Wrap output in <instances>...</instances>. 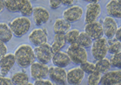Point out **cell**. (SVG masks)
<instances>
[{
	"label": "cell",
	"mask_w": 121,
	"mask_h": 85,
	"mask_svg": "<svg viewBox=\"0 0 121 85\" xmlns=\"http://www.w3.org/2000/svg\"><path fill=\"white\" fill-rule=\"evenodd\" d=\"M66 53L71 59V62L76 65L80 66L88 61V53L86 49L81 47L77 44L70 45L67 49Z\"/></svg>",
	"instance_id": "obj_3"
},
{
	"label": "cell",
	"mask_w": 121,
	"mask_h": 85,
	"mask_svg": "<svg viewBox=\"0 0 121 85\" xmlns=\"http://www.w3.org/2000/svg\"><path fill=\"white\" fill-rule=\"evenodd\" d=\"M5 6H4V0H0V14L4 11Z\"/></svg>",
	"instance_id": "obj_38"
},
{
	"label": "cell",
	"mask_w": 121,
	"mask_h": 85,
	"mask_svg": "<svg viewBox=\"0 0 121 85\" xmlns=\"http://www.w3.org/2000/svg\"><path fill=\"white\" fill-rule=\"evenodd\" d=\"M95 67H96V71L100 72L101 74H105L107 72H108L111 71V68L112 67L110 62V59L104 58L100 60H98L95 62Z\"/></svg>",
	"instance_id": "obj_24"
},
{
	"label": "cell",
	"mask_w": 121,
	"mask_h": 85,
	"mask_svg": "<svg viewBox=\"0 0 121 85\" xmlns=\"http://www.w3.org/2000/svg\"><path fill=\"white\" fill-rule=\"evenodd\" d=\"M106 10L108 16L113 19H121V4L119 0H111L107 2Z\"/></svg>",
	"instance_id": "obj_18"
},
{
	"label": "cell",
	"mask_w": 121,
	"mask_h": 85,
	"mask_svg": "<svg viewBox=\"0 0 121 85\" xmlns=\"http://www.w3.org/2000/svg\"><path fill=\"white\" fill-rule=\"evenodd\" d=\"M4 6L8 12L17 13L19 12L20 0H4Z\"/></svg>",
	"instance_id": "obj_28"
},
{
	"label": "cell",
	"mask_w": 121,
	"mask_h": 85,
	"mask_svg": "<svg viewBox=\"0 0 121 85\" xmlns=\"http://www.w3.org/2000/svg\"><path fill=\"white\" fill-rule=\"evenodd\" d=\"M102 12V7L98 1L89 2L86 5L85 16V23L90 24L97 21Z\"/></svg>",
	"instance_id": "obj_6"
},
{
	"label": "cell",
	"mask_w": 121,
	"mask_h": 85,
	"mask_svg": "<svg viewBox=\"0 0 121 85\" xmlns=\"http://www.w3.org/2000/svg\"><path fill=\"white\" fill-rule=\"evenodd\" d=\"M121 83V70L110 71L103 74L101 79L102 85H116Z\"/></svg>",
	"instance_id": "obj_16"
},
{
	"label": "cell",
	"mask_w": 121,
	"mask_h": 85,
	"mask_svg": "<svg viewBox=\"0 0 121 85\" xmlns=\"http://www.w3.org/2000/svg\"><path fill=\"white\" fill-rule=\"evenodd\" d=\"M7 53V47L6 44L0 40V59Z\"/></svg>",
	"instance_id": "obj_33"
},
{
	"label": "cell",
	"mask_w": 121,
	"mask_h": 85,
	"mask_svg": "<svg viewBox=\"0 0 121 85\" xmlns=\"http://www.w3.org/2000/svg\"><path fill=\"white\" fill-rule=\"evenodd\" d=\"M13 85H22L29 83V77L24 71H17L12 75L11 78Z\"/></svg>",
	"instance_id": "obj_23"
},
{
	"label": "cell",
	"mask_w": 121,
	"mask_h": 85,
	"mask_svg": "<svg viewBox=\"0 0 121 85\" xmlns=\"http://www.w3.org/2000/svg\"><path fill=\"white\" fill-rule=\"evenodd\" d=\"M84 14L83 8L79 5H74L69 7L63 12V19L68 23H76L82 18Z\"/></svg>",
	"instance_id": "obj_8"
},
{
	"label": "cell",
	"mask_w": 121,
	"mask_h": 85,
	"mask_svg": "<svg viewBox=\"0 0 121 85\" xmlns=\"http://www.w3.org/2000/svg\"><path fill=\"white\" fill-rule=\"evenodd\" d=\"M116 85H121V83H120V84H116Z\"/></svg>",
	"instance_id": "obj_41"
},
{
	"label": "cell",
	"mask_w": 121,
	"mask_h": 85,
	"mask_svg": "<svg viewBox=\"0 0 121 85\" xmlns=\"http://www.w3.org/2000/svg\"><path fill=\"white\" fill-rule=\"evenodd\" d=\"M33 20L35 25L37 26H42L46 24L50 19V13L43 7H33Z\"/></svg>",
	"instance_id": "obj_12"
},
{
	"label": "cell",
	"mask_w": 121,
	"mask_h": 85,
	"mask_svg": "<svg viewBox=\"0 0 121 85\" xmlns=\"http://www.w3.org/2000/svg\"><path fill=\"white\" fill-rule=\"evenodd\" d=\"M71 29V24L63 18L56 19L53 25V31L55 34H64Z\"/></svg>",
	"instance_id": "obj_19"
},
{
	"label": "cell",
	"mask_w": 121,
	"mask_h": 85,
	"mask_svg": "<svg viewBox=\"0 0 121 85\" xmlns=\"http://www.w3.org/2000/svg\"><path fill=\"white\" fill-rule=\"evenodd\" d=\"M16 63L21 68L30 66L35 61L34 51L32 46L28 44H23L16 48L14 53Z\"/></svg>",
	"instance_id": "obj_1"
},
{
	"label": "cell",
	"mask_w": 121,
	"mask_h": 85,
	"mask_svg": "<svg viewBox=\"0 0 121 85\" xmlns=\"http://www.w3.org/2000/svg\"><path fill=\"white\" fill-rule=\"evenodd\" d=\"M67 42L65 39V35L64 34H55L53 41L51 45V49L54 53L60 52L65 47Z\"/></svg>",
	"instance_id": "obj_20"
},
{
	"label": "cell",
	"mask_w": 121,
	"mask_h": 85,
	"mask_svg": "<svg viewBox=\"0 0 121 85\" xmlns=\"http://www.w3.org/2000/svg\"><path fill=\"white\" fill-rule=\"evenodd\" d=\"M114 38H115L117 40H119V41L121 42V27L118 28L116 32H115V35Z\"/></svg>",
	"instance_id": "obj_36"
},
{
	"label": "cell",
	"mask_w": 121,
	"mask_h": 85,
	"mask_svg": "<svg viewBox=\"0 0 121 85\" xmlns=\"http://www.w3.org/2000/svg\"><path fill=\"white\" fill-rule=\"evenodd\" d=\"M22 85H33V84H31V83H28V84H22Z\"/></svg>",
	"instance_id": "obj_39"
},
{
	"label": "cell",
	"mask_w": 121,
	"mask_h": 85,
	"mask_svg": "<svg viewBox=\"0 0 121 85\" xmlns=\"http://www.w3.org/2000/svg\"><path fill=\"white\" fill-rule=\"evenodd\" d=\"M74 0H62L61 1V3H62V5H64V6H71L72 7V5L74 3Z\"/></svg>",
	"instance_id": "obj_37"
},
{
	"label": "cell",
	"mask_w": 121,
	"mask_h": 85,
	"mask_svg": "<svg viewBox=\"0 0 121 85\" xmlns=\"http://www.w3.org/2000/svg\"><path fill=\"white\" fill-rule=\"evenodd\" d=\"M80 30H78L77 28H73V29H70L68 32H67L65 33V39H66L67 44H69L72 45V44H76L77 43V38L79 36L80 34Z\"/></svg>",
	"instance_id": "obj_27"
},
{
	"label": "cell",
	"mask_w": 121,
	"mask_h": 85,
	"mask_svg": "<svg viewBox=\"0 0 121 85\" xmlns=\"http://www.w3.org/2000/svg\"><path fill=\"white\" fill-rule=\"evenodd\" d=\"M119 3H120V4H121V0H119Z\"/></svg>",
	"instance_id": "obj_40"
},
{
	"label": "cell",
	"mask_w": 121,
	"mask_h": 85,
	"mask_svg": "<svg viewBox=\"0 0 121 85\" xmlns=\"http://www.w3.org/2000/svg\"><path fill=\"white\" fill-rule=\"evenodd\" d=\"M76 44H77L78 45H80L84 49H88V48H91L92 46L93 40L85 32H81Z\"/></svg>",
	"instance_id": "obj_25"
},
{
	"label": "cell",
	"mask_w": 121,
	"mask_h": 85,
	"mask_svg": "<svg viewBox=\"0 0 121 85\" xmlns=\"http://www.w3.org/2000/svg\"><path fill=\"white\" fill-rule=\"evenodd\" d=\"M51 62L55 66L59 68H64V69L68 66H69L70 63L72 62L67 53L63 52V51L54 53Z\"/></svg>",
	"instance_id": "obj_17"
},
{
	"label": "cell",
	"mask_w": 121,
	"mask_h": 85,
	"mask_svg": "<svg viewBox=\"0 0 121 85\" xmlns=\"http://www.w3.org/2000/svg\"><path fill=\"white\" fill-rule=\"evenodd\" d=\"M48 76L51 81L59 85H67V71L64 68H59L56 66H51L49 68Z\"/></svg>",
	"instance_id": "obj_11"
},
{
	"label": "cell",
	"mask_w": 121,
	"mask_h": 85,
	"mask_svg": "<svg viewBox=\"0 0 121 85\" xmlns=\"http://www.w3.org/2000/svg\"><path fill=\"white\" fill-rule=\"evenodd\" d=\"M80 68L84 71V73H86L88 75H90V74L94 73V71H96V67H95V63L92 62H89V61H86L85 62L81 64L80 65Z\"/></svg>",
	"instance_id": "obj_30"
},
{
	"label": "cell",
	"mask_w": 121,
	"mask_h": 85,
	"mask_svg": "<svg viewBox=\"0 0 121 85\" xmlns=\"http://www.w3.org/2000/svg\"><path fill=\"white\" fill-rule=\"evenodd\" d=\"M107 45H108V53L114 55L115 53L121 52V42L117 40L115 38L107 40Z\"/></svg>",
	"instance_id": "obj_26"
},
{
	"label": "cell",
	"mask_w": 121,
	"mask_h": 85,
	"mask_svg": "<svg viewBox=\"0 0 121 85\" xmlns=\"http://www.w3.org/2000/svg\"><path fill=\"white\" fill-rule=\"evenodd\" d=\"M110 62H111V66L117 69H121V52L112 55Z\"/></svg>",
	"instance_id": "obj_31"
},
{
	"label": "cell",
	"mask_w": 121,
	"mask_h": 85,
	"mask_svg": "<svg viewBox=\"0 0 121 85\" xmlns=\"http://www.w3.org/2000/svg\"><path fill=\"white\" fill-rule=\"evenodd\" d=\"M87 35L94 40L101 39L103 37V28H102V24L100 21H95L90 24H87L85 26V31H84Z\"/></svg>",
	"instance_id": "obj_9"
},
{
	"label": "cell",
	"mask_w": 121,
	"mask_h": 85,
	"mask_svg": "<svg viewBox=\"0 0 121 85\" xmlns=\"http://www.w3.org/2000/svg\"><path fill=\"white\" fill-rule=\"evenodd\" d=\"M29 67H30V75L35 81L46 79V77L48 76L50 67L46 64L34 62Z\"/></svg>",
	"instance_id": "obj_10"
},
{
	"label": "cell",
	"mask_w": 121,
	"mask_h": 85,
	"mask_svg": "<svg viewBox=\"0 0 121 85\" xmlns=\"http://www.w3.org/2000/svg\"><path fill=\"white\" fill-rule=\"evenodd\" d=\"M33 51H34L35 59H37L40 63L47 65L52 61L54 53L50 44L46 43L38 47H35L33 49Z\"/></svg>",
	"instance_id": "obj_5"
},
{
	"label": "cell",
	"mask_w": 121,
	"mask_h": 85,
	"mask_svg": "<svg viewBox=\"0 0 121 85\" xmlns=\"http://www.w3.org/2000/svg\"><path fill=\"white\" fill-rule=\"evenodd\" d=\"M49 6L52 10H56L62 6L61 0H50L49 1Z\"/></svg>",
	"instance_id": "obj_32"
},
{
	"label": "cell",
	"mask_w": 121,
	"mask_h": 85,
	"mask_svg": "<svg viewBox=\"0 0 121 85\" xmlns=\"http://www.w3.org/2000/svg\"><path fill=\"white\" fill-rule=\"evenodd\" d=\"M33 7L32 3L29 0H20L19 12L23 17H29L33 15Z\"/></svg>",
	"instance_id": "obj_22"
},
{
	"label": "cell",
	"mask_w": 121,
	"mask_h": 85,
	"mask_svg": "<svg viewBox=\"0 0 121 85\" xmlns=\"http://www.w3.org/2000/svg\"><path fill=\"white\" fill-rule=\"evenodd\" d=\"M13 36L16 37H22L29 31L31 28V21L29 18L20 16L13 19L8 24Z\"/></svg>",
	"instance_id": "obj_2"
},
{
	"label": "cell",
	"mask_w": 121,
	"mask_h": 85,
	"mask_svg": "<svg viewBox=\"0 0 121 85\" xmlns=\"http://www.w3.org/2000/svg\"><path fill=\"white\" fill-rule=\"evenodd\" d=\"M16 64L15 56L12 53H7L4 57L0 59V75L6 76Z\"/></svg>",
	"instance_id": "obj_15"
},
{
	"label": "cell",
	"mask_w": 121,
	"mask_h": 85,
	"mask_svg": "<svg viewBox=\"0 0 121 85\" xmlns=\"http://www.w3.org/2000/svg\"><path fill=\"white\" fill-rule=\"evenodd\" d=\"M102 74L95 71L94 73L89 75L87 79V84L88 85H99L101 84V79Z\"/></svg>",
	"instance_id": "obj_29"
},
{
	"label": "cell",
	"mask_w": 121,
	"mask_h": 85,
	"mask_svg": "<svg viewBox=\"0 0 121 85\" xmlns=\"http://www.w3.org/2000/svg\"><path fill=\"white\" fill-rule=\"evenodd\" d=\"M85 78V73L80 66L71 68L67 72V82L71 85H81Z\"/></svg>",
	"instance_id": "obj_14"
},
{
	"label": "cell",
	"mask_w": 121,
	"mask_h": 85,
	"mask_svg": "<svg viewBox=\"0 0 121 85\" xmlns=\"http://www.w3.org/2000/svg\"><path fill=\"white\" fill-rule=\"evenodd\" d=\"M33 85H54L53 83L49 79H41V80H36Z\"/></svg>",
	"instance_id": "obj_35"
},
{
	"label": "cell",
	"mask_w": 121,
	"mask_h": 85,
	"mask_svg": "<svg viewBox=\"0 0 121 85\" xmlns=\"http://www.w3.org/2000/svg\"><path fill=\"white\" fill-rule=\"evenodd\" d=\"M0 85H13V84L8 77L0 76Z\"/></svg>",
	"instance_id": "obj_34"
},
{
	"label": "cell",
	"mask_w": 121,
	"mask_h": 85,
	"mask_svg": "<svg viewBox=\"0 0 121 85\" xmlns=\"http://www.w3.org/2000/svg\"><path fill=\"white\" fill-rule=\"evenodd\" d=\"M102 28H103L104 36L108 39H112L115 37V32L118 29V24L116 20L113 18L107 16L102 21Z\"/></svg>",
	"instance_id": "obj_13"
},
{
	"label": "cell",
	"mask_w": 121,
	"mask_h": 85,
	"mask_svg": "<svg viewBox=\"0 0 121 85\" xmlns=\"http://www.w3.org/2000/svg\"><path fill=\"white\" fill-rule=\"evenodd\" d=\"M12 37L13 34L8 24L4 22L0 23V40L6 44L10 41Z\"/></svg>",
	"instance_id": "obj_21"
},
{
	"label": "cell",
	"mask_w": 121,
	"mask_h": 85,
	"mask_svg": "<svg viewBox=\"0 0 121 85\" xmlns=\"http://www.w3.org/2000/svg\"><path fill=\"white\" fill-rule=\"evenodd\" d=\"M29 41L33 44L35 47H38L47 43L48 41V33L45 28H34L29 33Z\"/></svg>",
	"instance_id": "obj_7"
},
{
	"label": "cell",
	"mask_w": 121,
	"mask_h": 85,
	"mask_svg": "<svg viewBox=\"0 0 121 85\" xmlns=\"http://www.w3.org/2000/svg\"><path fill=\"white\" fill-rule=\"evenodd\" d=\"M108 53L107 40L105 37L94 40L91 46V54L96 61L106 58Z\"/></svg>",
	"instance_id": "obj_4"
}]
</instances>
